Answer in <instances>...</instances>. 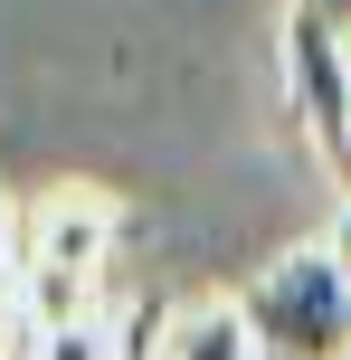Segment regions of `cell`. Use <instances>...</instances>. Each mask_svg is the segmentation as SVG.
I'll list each match as a JSON object with an SVG mask.
<instances>
[{
  "label": "cell",
  "mask_w": 351,
  "mask_h": 360,
  "mask_svg": "<svg viewBox=\"0 0 351 360\" xmlns=\"http://www.w3.org/2000/svg\"><path fill=\"white\" fill-rule=\"evenodd\" d=\"M266 360H351V275L333 247H295L238 294Z\"/></svg>",
  "instance_id": "2"
},
{
  "label": "cell",
  "mask_w": 351,
  "mask_h": 360,
  "mask_svg": "<svg viewBox=\"0 0 351 360\" xmlns=\"http://www.w3.org/2000/svg\"><path fill=\"white\" fill-rule=\"evenodd\" d=\"M152 360H266V351H257V332H247L238 304H181L152 332Z\"/></svg>",
  "instance_id": "4"
},
{
  "label": "cell",
  "mask_w": 351,
  "mask_h": 360,
  "mask_svg": "<svg viewBox=\"0 0 351 360\" xmlns=\"http://www.w3.org/2000/svg\"><path fill=\"white\" fill-rule=\"evenodd\" d=\"M323 247H333V256H342V275H351V209H342V228L323 237Z\"/></svg>",
  "instance_id": "9"
},
{
  "label": "cell",
  "mask_w": 351,
  "mask_h": 360,
  "mask_svg": "<svg viewBox=\"0 0 351 360\" xmlns=\"http://www.w3.org/2000/svg\"><path fill=\"white\" fill-rule=\"evenodd\" d=\"M285 86H295V114L314 124V143L333 152L351 124V38H333L323 19H285Z\"/></svg>",
  "instance_id": "3"
},
{
  "label": "cell",
  "mask_w": 351,
  "mask_h": 360,
  "mask_svg": "<svg viewBox=\"0 0 351 360\" xmlns=\"http://www.w3.org/2000/svg\"><path fill=\"white\" fill-rule=\"evenodd\" d=\"M114 256V199L67 180L38 209H19V256H10V313L19 323H95V275Z\"/></svg>",
  "instance_id": "1"
},
{
  "label": "cell",
  "mask_w": 351,
  "mask_h": 360,
  "mask_svg": "<svg viewBox=\"0 0 351 360\" xmlns=\"http://www.w3.org/2000/svg\"><path fill=\"white\" fill-rule=\"evenodd\" d=\"M295 10H304V19H323L333 38H351V0H295Z\"/></svg>",
  "instance_id": "7"
},
{
  "label": "cell",
  "mask_w": 351,
  "mask_h": 360,
  "mask_svg": "<svg viewBox=\"0 0 351 360\" xmlns=\"http://www.w3.org/2000/svg\"><path fill=\"white\" fill-rule=\"evenodd\" d=\"M10 256H19V218H10V199H0V313H10V275H19Z\"/></svg>",
  "instance_id": "6"
},
{
  "label": "cell",
  "mask_w": 351,
  "mask_h": 360,
  "mask_svg": "<svg viewBox=\"0 0 351 360\" xmlns=\"http://www.w3.org/2000/svg\"><path fill=\"white\" fill-rule=\"evenodd\" d=\"M10 360H124V342H114L105 313H95V323H19Z\"/></svg>",
  "instance_id": "5"
},
{
  "label": "cell",
  "mask_w": 351,
  "mask_h": 360,
  "mask_svg": "<svg viewBox=\"0 0 351 360\" xmlns=\"http://www.w3.org/2000/svg\"><path fill=\"white\" fill-rule=\"evenodd\" d=\"M323 162H333V171H342V190H351V124H342V143L323 152Z\"/></svg>",
  "instance_id": "8"
}]
</instances>
